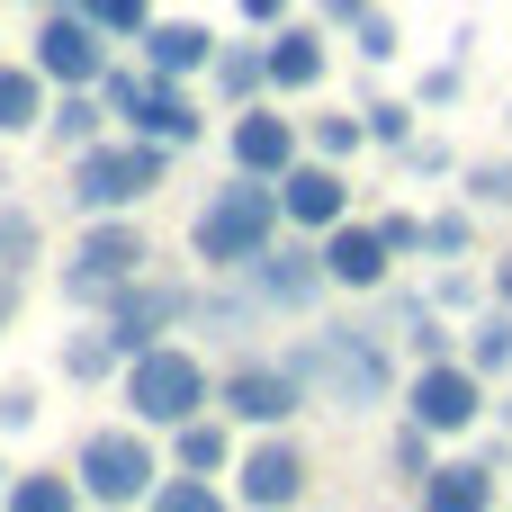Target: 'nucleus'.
Returning a JSON list of instances; mask_svg holds the SVG:
<instances>
[{"mask_svg":"<svg viewBox=\"0 0 512 512\" xmlns=\"http://www.w3.org/2000/svg\"><path fill=\"white\" fill-rule=\"evenodd\" d=\"M117 360H126V351H117V333H108V324H99V333H72V342H63V378H72V387L108 378Z\"/></svg>","mask_w":512,"mask_h":512,"instance_id":"25","label":"nucleus"},{"mask_svg":"<svg viewBox=\"0 0 512 512\" xmlns=\"http://www.w3.org/2000/svg\"><path fill=\"white\" fill-rule=\"evenodd\" d=\"M369 135H378V144H414V108L378 99V108H369Z\"/></svg>","mask_w":512,"mask_h":512,"instance_id":"36","label":"nucleus"},{"mask_svg":"<svg viewBox=\"0 0 512 512\" xmlns=\"http://www.w3.org/2000/svg\"><path fill=\"white\" fill-rule=\"evenodd\" d=\"M324 270H333V288H351V297H378L387 288V270H396V243H387V225H333L324 234Z\"/></svg>","mask_w":512,"mask_h":512,"instance_id":"13","label":"nucleus"},{"mask_svg":"<svg viewBox=\"0 0 512 512\" xmlns=\"http://www.w3.org/2000/svg\"><path fill=\"white\" fill-rule=\"evenodd\" d=\"M135 45H144V63H153V72H171V81L216 63V36H207V27H189V18H153Z\"/></svg>","mask_w":512,"mask_h":512,"instance_id":"18","label":"nucleus"},{"mask_svg":"<svg viewBox=\"0 0 512 512\" xmlns=\"http://www.w3.org/2000/svg\"><path fill=\"white\" fill-rule=\"evenodd\" d=\"M423 99H432V108H450V99H459V54H450V63H432V72H423Z\"/></svg>","mask_w":512,"mask_h":512,"instance_id":"37","label":"nucleus"},{"mask_svg":"<svg viewBox=\"0 0 512 512\" xmlns=\"http://www.w3.org/2000/svg\"><path fill=\"white\" fill-rule=\"evenodd\" d=\"M225 459H234V441H225V423H207V414H198V423H180V468H198V477H216Z\"/></svg>","mask_w":512,"mask_h":512,"instance_id":"28","label":"nucleus"},{"mask_svg":"<svg viewBox=\"0 0 512 512\" xmlns=\"http://www.w3.org/2000/svg\"><path fill=\"white\" fill-rule=\"evenodd\" d=\"M396 333L414 360H450V333H441V297H396Z\"/></svg>","mask_w":512,"mask_h":512,"instance_id":"22","label":"nucleus"},{"mask_svg":"<svg viewBox=\"0 0 512 512\" xmlns=\"http://www.w3.org/2000/svg\"><path fill=\"white\" fill-rule=\"evenodd\" d=\"M36 423V396L27 387H0V432H27Z\"/></svg>","mask_w":512,"mask_h":512,"instance_id":"38","label":"nucleus"},{"mask_svg":"<svg viewBox=\"0 0 512 512\" xmlns=\"http://www.w3.org/2000/svg\"><path fill=\"white\" fill-rule=\"evenodd\" d=\"M126 405H135V423H153V432L198 423V414H207V360L180 351V342L135 351V360H126Z\"/></svg>","mask_w":512,"mask_h":512,"instance_id":"4","label":"nucleus"},{"mask_svg":"<svg viewBox=\"0 0 512 512\" xmlns=\"http://www.w3.org/2000/svg\"><path fill=\"white\" fill-rule=\"evenodd\" d=\"M279 207H288V225L333 234V225L351 216V189H342V171L315 153V162H288V171H279Z\"/></svg>","mask_w":512,"mask_h":512,"instance_id":"14","label":"nucleus"},{"mask_svg":"<svg viewBox=\"0 0 512 512\" xmlns=\"http://www.w3.org/2000/svg\"><path fill=\"white\" fill-rule=\"evenodd\" d=\"M144 225L135 216H90L81 225V243H72V261H63V297L72 306H108L126 279H144Z\"/></svg>","mask_w":512,"mask_h":512,"instance_id":"5","label":"nucleus"},{"mask_svg":"<svg viewBox=\"0 0 512 512\" xmlns=\"http://www.w3.org/2000/svg\"><path fill=\"white\" fill-rule=\"evenodd\" d=\"M468 234H477L468 216H432V225H423V252H441V261H459V252H468Z\"/></svg>","mask_w":512,"mask_h":512,"instance_id":"34","label":"nucleus"},{"mask_svg":"<svg viewBox=\"0 0 512 512\" xmlns=\"http://www.w3.org/2000/svg\"><path fill=\"white\" fill-rule=\"evenodd\" d=\"M252 279H261V306H279V315H306V306L333 288L324 252H261V261H252Z\"/></svg>","mask_w":512,"mask_h":512,"instance_id":"15","label":"nucleus"},{"mask_svg":"<svg viewBox=\"0 0 512 512\" xmlns=\"http://www.w3.org/2000/svg\"><path fill=\"white\" fill-rule=\"evenodd\" d=\"M162 171H171V144H153V135L90 144V153H72V207L81 216H126L144 189H162Z\"/></svg>","mask_w":512,"mask_h":512,"instance_id":"3","label":"nucleus"},{"mask_svg":"<svg viewBox=\"0 0 512 512\" xmlns=\"http://www.w3.org/2000/svg\"><path fill=\"white\" fill-rule=\"evenodd\" d=\"M360 144H378V135H369V108H360V117H351V108H342V117H315V153H324V162H351Z\"/></svg>","mask_w":512,"mask_h":512,"instance_id":"29","label":"nucleus"},{"mask_svg":"<svg viewBox=\"0 0 512 512\" xmlns=\"http://www.w3.org/2000/svg\"><path fill=\"white\" fill-rule=\"evenodd\" d=\"M207 81H216L225 99H252V90L270 81V54H252V45H216V63H207Z\"/></svg>","mask_w":512,"mask_h":512,"instance_id":"24","label":"nucleus"},{"mask_svg":"<svg viewBox=\"0 0 512 512\" xmlns=\"http://www.w3.org/2000/svg\"><path fill=\"white\" fill-rule=\"evenodd\" d=\"M108 108L135 126V135H153V144H189L198 135V108L171 90V72H153V63H135V72H108Z\"/></svg>","mask_w":512,"mask_h":512,"instance_id":"8","label":"nucleus"},{"mask_svg":"<svg viewBox=\"0 0 512 512\" xmlns=\"http://www.w3.org/2000/svg\"><path fill=\"white\" fill-rule=\"evenodd\" d=\"M324 18H333V27H360V18H369V0H324Z\"/></svg>","mask_w":512,"mask_h":512,"instance_id":"41","label":"nucleus"},{"mask_svg":"<svg viewBox=\"0 0 512 512\" xmlns=\"http://www.w3.org/2000/svg\"><path fill=\"white\" fill-rule=\"evenodd\" d=\"M288 162H297V126H288L279 108H243V117H234V171L279 180Z\"/></svg>","mask_w":512,"mask_h":512,"instance_id":"16","label":"nucleus"},{"mask_svg":"<svg viewBox=\"0 0 512 512\" xmlns=\"http://www.w3.org/2000/svg\"><path fill=\"white\" fill-rule=\"evenodd\" d=\"M234 9H243L252 27H288V0H234Z\"/></svg>","mask_w":512,"mask_h":512,"instance_id":"40","label":"nucleus"},{"mask_svg":"<svg viewBox=\"0 0 512 512\" xmlns=\"http://www.w3.org/2000/svg\"><path fill=\"white\" fill-rule=\"evenodd\" d=\"M234 486H243V504H252V512H288L297 495H306V450H297L288 432H270V441H252V450H243Z\"/></svg>","mask_w":512,"mask_h":512,"instance_id":"12","label":"nucleus"},{"mask_svg":"<svg viewBox=\"0 0 512 512\" xmlns=\"http://www.w3.org/2000/svg\"><path fill=\"white\" fill-rule=\"evenodd\" d=\"M81 9H90L108 36H144V27H153V0H81Z\"/></svg>","mask_w":512,"mask_h":512,"instance_id":"30","label":"nucleus"},{"mask_svg":"<svg viewBox=\"0 0 512 512\" xmlns=\"http://www.w3.org/2000/svg\"><path fill=\"white\" fill-rule=\"evenodd\" d=\"M351 45H360V63H387V54H396V27H387V18L369 9V18L351 27Z\"/></svg>","mask_w":512,"mask_h":512,"instance_id":"35","label":"nucleus"},{"mask_svg":"<svg viewBox=\"0 0 512 512\" xmlns=\"http://www.w3.org/2000/svg\"><path fill=\"white\" fill-rule=\"evenodd\" d=\"M468 207H512V162H468Z\"/></svg>","mask_w":512,"mask_h":512,"instance_id":"31","label":"nucleus"},{"mask_svg":"<svg viewBox=\"0 0 512 512\" xmlns=\"http://www.w3.org/2000/svg\"><path fill=\"white\" fill-rule=\"evenodd\" d=\"M189 306H198V297H189L180 279H126V288L108 297V333H117V351L135 360V351H153Z\"/></svg>","mask_w":512,"mask_h":512,"instance_id":"11","label":"nucleus"},{"mask_svg":"<svg viewBox=\"0 0 512 512\" xmlns=\"http://www.w3.org/2000/svg\"><path fill=\"white\" fill-rule=\"evenodd\" d=\"M405 414L423 423V432H468L477 414H486V369H468V360H423L414 369V396H405Z\"/></svg>","mask_w":512,"mask_h":512,"instance_id":"9","label":"nucleus"},{"mask_svg":"<svg viewBox=\"0 0 512 512\" xmlns=\"http://www.w3.org/2000/svg\"><path fill=\"white\" fill-rule=\"evenodd\" d=\"M378 225H387V243H396V252H423V216H378Z\"/></svg>","mask_w":512,"mask_h":512,"instance_id":"39","label":"nucleus"},{"mask_svg":"<svg viewBox=\"0 0 512 512\" xmlns=\"http://www.w3.org/2000/svg\"><path fill=\"white\" fill-rule=\"evenodd\" d=\"M27 252H36V216L27 207H0V270H18Z\"/></svg>","mask_w":512,"mask_h":512,"instance_id":"32","label":"nucleus"},{"mask_svg":"<svg viewBox=\"0 0 512 512\" xmlns=\"http://www.w3.org/2000/svg\"><path fill=\"white\" fill-rule=\"evenodd\" d=\"M468 369H486V378H504V369H512V315H504V306L477 315V333H468Z\"/></svg>","mask_w":512,"mask_h":512,"instance_id":"27","label":"nucleus"},{"mask_svg":"<svg viewBox=\"0 0 512 512\" xmlns=\"http://www.w3.org/2000/svg\"><path fill=\"white\" fill-rule=\"evenodd\" d=\"M72 477H81V495L90 504H135V495H153L162 486V459H153V441L135 432V423H108V432H90L81 450H72Z\"/></svg>","mask_w":512,"mask_h":512,"instance_id":"6","label":"nucleus"},{"mask_svg":"<svg viewBox=\"0 0 512 512\" xmlns=\"http://www.w3.org/2000/svg\"><path fill=\"white\" fill-rule=\"evenodd\" d=\"M216 396H225V414H234V423H261V432H279L297 405H315V396H306V378H297L288 360H234Z\"/></svg>","mask_w":512,"mask_h":512,"instance_id":"10","label":"nucleus"},{"mask_svg":"<svg viewBox=\"0 0 512 512\" xmlns=\"http://www.w3.org/2000/svg\"><path fill=\"white\" fill-rule=\"evenodd\" d=\"M45 126V72L36 63H0V135Z\"/></svg>","mask_w":512,"mask_h":512,"instance_id":"20","label":"nucleus"},{"mask_svg":"<svg viewBox=\"0 0 512 512\" xmlns=\"http://www.w3.org/2000/svg\"><path fill=\"white\" fill-rule=\"evenodd\" d=\"M144 512H225V495H216V477L180 468V477H162V486L144 495Z\"/></svg>","mask_w":512,"mask_h":512,"instance_id":"26","label":"nucleus"},{"mask_svg":"<svg viewBox=\"0 0 512 512\" xmlns=\"http://www.w3.org/2000/svg\"><path fill=\"white\" fill-rule=\"evenodd\" d=\"M81 477H54V468H36V477H9V504L0 512H81Z\"/></svg>","mask_w":512,"mask_h":512,"instance_id":"21","label":"nucleus"},{"mask_svg":"<svg viewBox=\"0 0 512 512\" xmlns=\"http://www.w3.org/2000/svg\"><path fill=\"white\" fill-rule=\"evenodd\" d=\"M279 225H288L279 180L234 171L225 189H207V207H198V225H189V252H198L207 270H252V261L270 252V234H279Z\"/></svg>","mask_w":512,"mask_h":512,"instance_id":"2","label":"nucleus"},{"mask_svg":"<svg viewBox=\"0 0 512 512\" xmlns=\"http://www.w3.org/2000/svg\"><path fill=\"white\" fill-rule=\"evenodd\" d=\"M0 477H9V468H0Z\"/></svg>","mask_w":512,"mask_h":512,"instance_id":"45","label":"nucleus"},{"mask_svg":"<svg viewBox=\"0 0 512 512\" xmlns=\"http://www.w3.org/2000/svg\"><path fill=\"white\" fill-rule=\"evenodd\" d=\"M0 333H9V288H0Z\"/></svg>","mask_w":512,"mask_h":512,"instance_id":"43","label":"nucleus"},{"mask_svg":"<svg viewBox=\"0 0 512 512\" xmlns=\"http://www.w3.org/2000/svg\"><path fill=\"white\" fill-rule=\"evenodd\" d=\"M36 72H45L54 90L108 81V27H99L90 9H45V27H36Z\"/></svg>","mask_w":512,"mask_h":512,"instance_id":"7","label":"nucleus"},{"mask_svg":"<svg viewBox=\"0 0 512 512\" xmlns=\"http://www.w3.org/2000/svg\"><path fill=\"white\" fill-rule=\"evenodd\" d=\"M45 126H54L63 153H90V144H99V99H90V90H63V99L45 108Z\"/></svg>","mask_w":512,"mask_h":512,"instance_id":"23","label":"nucleus"},{"mask_svg":"<svg viewBox=\"0 0 512 512\" xmlns=\"http://www.w3.org/2000/svg\"><path fill=\"white\" fill-rule=\"evenodd\" d=\"M261 54H270V90H315L324 63H333V54H324V27H279Z\"/></svg>","mask_w":512,"mask_h":512,"instance_id":"19","label":"nucleus"},{"mask_svg":"<svg viewBox=\"0 0 512 512\" xmlns=\"http://www.w3.org/2000/svg\"><path fill=\"white\" fill-rule=\"evenodd\" d=\"M414 512H495V459H450L414 486Z\"/></svg>","mask_w":512,"mask_h":512,"instance_id":"17","label":"nucleus"},{"mask_svg":"<svg viewBox=\"0 0 512 512\" xmlns=\"http://www.w3.org/2000/svg\"><path fill=\"white\" fill-rule=\"evenodd\" d=\"M495 297H504V306H512V252H504V261H495Z\"/></svg>","mask_w":512,"mask_h":512,"instance_id":"42","label":"nucleus"},{"mask_svg":"<svg viewBox=\"0 0 512 512\" xmlns=\"http://www.w3.org/2000/svg\"><path fill=\"white\" fill-rule=\"evenodd\" d=\"M495 414H504V423H512V396H504V405H495Z\"/></svg>","mask_w":512,"mask_h":512,"instance_id":"44","label":"nucleus"},{"mask_svg":"<svg viewBox=\"0 0 512 512\" xmlns=\"http://www.w3.org/2000/svg\"><path fill=\"white\" fill-rule=\"evenodd\" d=\"M288 369H297V378H306V396H315V405H333V414H369V405H387V387H396L387 333H369V324L306 333V342L288 351Z\"/></svg>","mask_w":512,"mask_h":512,"instance_id":"1","label":"nucleus"},{"mask_svg":"<svg viewBox=\"0 0 512 512\" xmlns=\"http://www.w3.org/2000/svg\"><path fill=\"white\" fill-rule=\"evenodd\" d=\"M432 441H441V432L405 423V441H396V468H405V486H423V477H432Z\"/></svg>","mask_w":512,"mask_h":512,"instance_id":"33","label":"nucleus"}]
</instances>
